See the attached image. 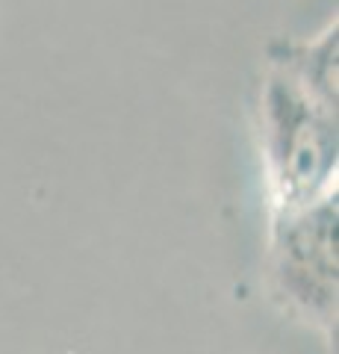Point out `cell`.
Segmentation results:
<instances>
[{
  "instance_id": "6da1fadb",
  "label": "cell",
  "mask_w": 339,
  "mask_h": 354,
  "mask_svg": "<svg viewBox=\"0 0 339 354\" xmlns=\"http://www.w3.org/2000/svg\"><path fill=\"white\" fill-rule=\"evenodd\" d=\"M278 157L283 160V177L298 192L313 189L333 160L331 127H325L307 104L289 92H280L278 104Z\"/></svg>"
},
{
  "instance_id": "7a4b0ae2",
  "label": "cell",
  "mask_w": 339,
  "mask_h": 354,
  "mask_svg": "<svg viewBox=\"0 0 339 354\" xmlns=\"http://www.w3.org/2000/svg\"><path fill=\"white\" fill-rule=\"evenodd\" d=\"M289 266L287 272L301 283L310 274V295L331 298L336 290V225L333 207H322L316 216L298 221L287 236Z\"/></svg>"
}]
</instances>
